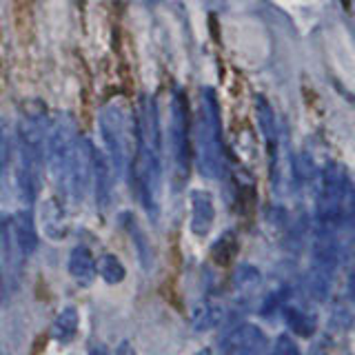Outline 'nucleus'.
Here are the masks:
<instances>
[{
  "instance_id": "nucleus-1",
  "label": "nucleus",
  "mask_w": 355,
  "mask_h": 355,
  "mask_svg": "<svg viewBox=\"0 0 355 355\" xmlns=\"http://www.w3.org/2000/svg\"><path fill=\"white\" fill-rule=\"evenodd\" d=\"M266 336L258 324L233 327L220 342V355H264Z\"/></svg>"
},
{
  "instance_id": "nucleus-2",
  "label": "nucleus",
  "mask_w": 355,
  "mask_h": 355,
  "mask_svg": "<svg viewBox=\"0 0 355 355\" xmlns=\"http://www.w3.org/2000/svg\"><path fill=\"white\" fill-rule=\"evenodd\" d=\"M9 233H11V240H14L18 255L22 260L29 258V255L36 253L38 249V233H36V220H33L31 211H18L9 220Z\"/></svg>"
},
{
  "instance_id": "nucleus-3",
  "label": "nucleus",
  "mask_w": 355,
  "mask_h": 355,
  "mask_svg": "<svg viewBox=\"0 0 355 355\" xmlns=\"http://www.w3.org/2000/svg\"><path fill=\"white\" fill-rule=\"evenodd\" d=\"M189 209H191V220H189V229L193 236L205 238L209 231L214 229L216 222V207H214V196L202 189H196L189 196Z\"/></svg>"
},
{
  "instance_id": "nucleus-4",
  "label": "nucleus",
  "mask_w": 355,
  "mask_h": 355,
  "mask_svg": "<svg viewBox=\"0 0 355 355\" xmlns=\"http://www.w3.org/2000/svg\"><path fill=\"white\" fill-rule=\"evenodd\" d=\"M38 218H40V229L49 240L60 242L67 238V233H69V220H67L64 205H62L60 198L44 200V202L40 205Z\"/></svg>"
},
{
  "instance_id": "nucleus-5",
  "label": "nucleus",
  "mask_w": 355,
  "mask_h": 355,
  "mask_svg": "<svg viewBox=\"0 0 355 355\" xmlns=\"http://www.w3.org/2000/svg\"><path fill=\"white\" fill-rule=\"evenodd\" d=\"M67 273L71 275V280L80 286H89L96 280V258L89 247L78 244L69 251L67 258Z\"/></svg>"
},
{
  "instance_id": "nucleus-6",
  "label": "nucleus",
  "mask_w": 355,
  "mask_h": 355,
  "mask_svg": "<svg viewBox=\"0 0 355 355\" xmlns=\"http://www.w3.org/2000/svg\"><path fill=\"white\" fill-rule=\"evenodd\" d=\"M11 14H14L18 40H31L36 31V0H11Z\"/></svg>"
},
{
  "instance_id": "nucleus-7",
  "label": "nucleus",
  "mask_w": 355,
  "mask_h": 355,
  "mask_svg": "<svg viewBox=\"0 0 355 355\" xmlns=\"http://www.w3.org/2000/svg\"><path fill=\"white\" fill-rule=\"evenodd\" d=\"M78 329H80V313H78V309L76 306H64L60 313L53 318L49 336L55 342L67 344V342H71L78 336Z\"/></svg>"
},
{
  "instance_id": "nucleus-8",
  "label": "nucleus",
  "mask_w": 355,
  "mask_h": 355,
  "mask_svg": "<svg viewBox=\"0 0 355 355\" xmlns=\"http://www.w3.org/2000/svg\"><path fill=\"white\" fill-rule=\"evenodd\" d=\"M222 318H225V311H222V306L214 302V300H200L191 309V324L200 333L218 327Z\"/></svg>"
},
{
  "instance_id": "nucleus-9",
  "label": "nucleus",
  "mask_w": 355,
  "mask_h": 355,
  "mask_svg": "<svg viewBox=\"0 0 355 355\" xmlns=\"http://www.w3.org/2000/svg\"><path fill=\"white\" fill-rule=\"evenodd\" d=\"M282 315L286 320V327L291 329V333L300 338H311L318 329V320L309 313V311L300 309V306H282Z\"/></svg>"
},
{
  "instance_id": "nucleus-10",
  "label": "nucleus",
  "mask_w": 355,
  "mask_h": 355,
  "mask_svg": "<svg viewBox=\"0 0 355 355\" xmlns=\"http://www.w3.org/2000/svg\"><path fill=\"white\" fill-rule=\"evenodd\" d=\"M96 275H100L107 284H120L127 277V269L114 253H105L96 260Z\"/></svg>"
},
{
  "instance_id": "nucleus-11",
  "label": "nucleus",
  "mask_w": 355,
  "mask_h": 355,
  "mask_svg": "<svg viewBox=\"0 0 355 355\" xmlns=\"http://www.w3.org/2000/svg\"><path fill=\"white\" fill-rule=\"evenodd\" d=\"M271 355H302V353H300L297 342L288 336V333H282V336H277V340L273 342Z\"/></svg>"
},
{
  "instance_id": "nucleus-12",
  "label": "nucleus",
  "mask_w": 355,
  "mask_h": 355,
  "mask_svg": "<svg viewBox=\"0 0 355 355\" xmlns=\"http://www.w3.org/2000/svg\"><path fill=\"white\" fill-rule=\"evenodd\" d=\"M89 355H109V351L105 347H92L89 349Z\"/></svg>"
},
{
  "instance_id": "nucleus-13",
  "label": "nucleus",
  "mask_w": 355,
  "mask_h": 355,
  "mask_svg": "<svg viewBox=\"0 0 355 355\" xmlns=\"http://www.w3.org/2000/svg\"><path fill=\"white\" fill-rule=\"evenodd\" d=\"M196 355H214V353H211L209 349H202V351H198Z\"/></svg>"
},
{
  "instance_id": "nucleus-14",
  "label": "nucleus",
  "mask_w": 355,
  "mask_h": 355,
  "mask_svg": "<svg viewBox=\"0 0 355 355\" xmlns=\"http://www.w3.org/2000/svg\"><path fill=\"white\" fill-rule=\"evenodd\" d=\"M0 355H11V353H7L5 349H0Z\"/></svg>"
}]
</instances>
